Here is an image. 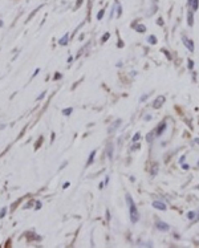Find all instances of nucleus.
I'll return each instance as SVG.
<instances>
[{"label": "nucleus", "mask_w": 199, "mask_h": 248, "mask_svg": "<svg viewBox=\"0 0 199 248\" xmlns=\"http://www.w3.org/2000/svg\"><path fill=\"white\" fill-rule=\"evenodd\" d=\"M126 200H127V204H129L131 223H137L138 219H139V214H138V210H137V207H135V203L133 202V198L129 194H126Z\"/></svg>", "instance_id": "obj_1"}, {"label": "nucleus", "mask_w": 199, "mask_h": 248, "mask_svg": "<svg viewBox=\"0 0 199 248\" xmlns=\"http://www.w3.org/2000/svg\"><path fill=\"white\" fill-rule=\"evenodd\" d=\"M166 98H165V95H158L157 98L154 99V102H153V107L154 109H159V107L163 106V103H165Z\"/></svg>", "instance_id": "obj_2"}, {"label": "nucleus", "mask_w": 199, "mask_h": 248, "mask_svg": "<svg viewBox=\"0 0 199 248\" xmlns=\"http://www.w3.org/2000/svg\"><path fill=\"white\" fill-rule=\"evenodd\" d=\"M182 41H183V44H184V46L187 48L190 52H194V42H192V40H190V38H187L186 36H182Z\"/></svg>", "instance_id": "obj_3"}, {"label": "nucleus", "mask_w": 199, "mask_h": 248, "mask_svg": "<svg viewBox=\"0 0 199 248\" xmlns=\"http://www.w3.org/2000/svg\"><path fill=\"white\" fill-rule=\"evenodd\" d=\"M155 227H157V229H159V231H168V228H170L167 223L161 221V220H158L157 223H155Z\"/></svg>", "instance_id": "obj_4"}, {"label": "nucleus", "mask_w": 199, "mask_h": 248, "mask_svg": "<svg viewBox=\"0 0 199 248\" xmlns=\"http://www.w3.org/2000/svg\"><path fill=\"white\" fill-rule=\"evenodd\" d=\"M153 207H154V208H157V210H161V211H165L166 208H167L165 203H163V202H158V200L153 202Z\"/></svg>", "instance_id": "obj_5"}, {"label": "nucleus", "mask_w": 199, "mask_h": 248, "mask_svg": "<svg viewBox=\"0 0 199 248\" xmlns=\"http://www.w3.org/2000/svg\"><path fill=\"white\" fill-rule=\"evenodd\" d=\"M187 24L188 27L194 25V15H192V11H190V9L187 11Z\"/></svg>", "instance_id": "obj_6"}, {"label": "nucleus", "mask_w": 199, "mask_h": 248, "mask_svg": "<svg viewBox=\"0 0 199 248\" xmlns=\"http://www.w3.org/2000/svg\"><path fill=\"white\" fill-rule=\"evenodd\" d=\"M165 129H166V122H162V123H159V126H158V129L155 130V135H161L163 131H165Z\"/></svg>", "instance_id": "obj_7"}, {"label": "nucleus", "mask_w": 199, "mask_h": 248, "mask_svg": "<svg viewBox=\"0 0 199 248\" xmlns=\"http://www.w3.org/2000/svg\"><path fill=\"white\" fill-rule=\"evenodd\" d=\"M121 122H122L121 119H117V121H115L114 123H111V126H110V127H109V133H113L114 130H117V129H118V126L121 125Z\"/></svg>", "instance_id": "obj_8"}, {"label": "nucleus", "mask_w": 199, "mask_h": 248, "mask_svg": "<svg viewBox=\"0 0 199 248\" xmlns=\"http://www.w3.org/2000/svg\"><path fill=\"white\" fill-rule=\"evenodd\" d=\"M134 28H135V31L139 32V33H145L146 32V27L145 25H142V24H135Z\"/></svg>", "instance_id": "obj_9"}, {"label": "nucleus", "mask_w": 199, "mask_h": 248, "mask_svg": "<svg viewBox=\"0 0 199 248\" xmlns=\"http://www.w3.org/2000/svg\"><path fill=\"white\" fill-rule=\"evenodd\" d=\"M68 38H69V34L65 33L60 40H58V44H60V45H66V44H68Z\"/></svg>", "instance_id": "obj_10"}, {"label": "nucleus", "mask_w": 199, "mask_h": 248, "mask_svg": "<svg viewBox=\"0 0 199 248\" xmlns=\"http://www.w3.org/2000/svg\"><path fill=\"white\" fill-rule=\"evenodd\" d=\"M94 155H96V150H93L92 153H90V155H89V159H88V162H86V166H89V164L93 162V159H94Z\"/></svg>", "instance_id": "obj_11"}, {"label": "nucleus", "mask_w": 199, "mask_h": 248, "mask_svg": "<svg viewBox=\"0 0 199 248\" xmlns=\"http://www.w3.org/2000/svg\"><path fill=\"white\" fill-rule=\"evenodd\" d=\"M72 111H73V109H72V107H68V109H64V110H62V114H64V115H66V117H68V115H70V114H72Z\"/></svg>", "instance_id": "obj_12"}, {"label": "nucleus", "mask_w": 199, "mask_h": 248, "mask_svg": "<svg viewBox=\"0 0 199 248\" xmlns=\"http://www.w3.org/2000/svg\"><path fill=\"white\" fill-rule=\"evenodd\" d=\"M147 41H149L150 44H155V42H157V38H155V36H153V34H151V36H149V37H147Z\"/></svg>", "instance_id": "obj_13"}, {"label": "nucleus", "mask_w": 199, "mask_h": 248, "mask_svg": "<svg viewBox=\"0 0 199 248\" xmlns=\"http://www.w3.org/2000/svg\"><path fill=\"white\" fill-rule=\"evenodd\" d=\"M139 138H141V134L139 133H135L133 135V138H131V139H133V142H137V141H139Z\"/></svg>", "instance_id": "obj_14"}, {"label": "nucleus", "mask_w": 199, "mask_h": 248, "mask_svg": "<svg viewBox=\"0 0 199 248\" xmlns=\"http://www.w3.org/2000/svg\"><path fill=\"white\" fill-rule=\"evenodd\" d=\"M195 216H196V212H194V211H190V212L187 214L188 219H195Z\"/></svg>", "instance_id": "obj_15"}, {"label": "nucleus", "mask_w": 199, "mask_h": 248, "mask_svg": "<svg viewBox=\"0 0 199 248\" xmlns=\"http://www.w3.org/2000/svg\"><path fill=\"white\" fill-rule=\"evenodd\" d=\"M198 1L199 0H192V11H196V9H198Z\"/></svg>", "instance_id": "obj_16"}, {"label": "nucleus", "mask_w": 199, "mask_h": 248, "mask_svg": "<svg viewBox=\"0 0 199 248\" xmlns=\"http://www.w3.org/2000/svg\"><path fill=\"white\" fill-rule=\"evenodd\" d=\"M103 15H105V11H103V9H101V11H100L98 13H97V19L101 20V19H102V16H103Z\"/></svg>", "instance_id": "obj_17"}, {"label": "nucleus", "mask_w": 199, "mask_h": 248, "mask_svg": "<svg viewBox=\"0 0 199 248\" xmlns=\"http://www.w3.org/2000/svg\"><path fill=\"white\" fill-rule=\"evenodd\" d=\"M121 13H122V8H121V5L117 3V16H121Z\"/></svg>", "instance_id": "obj_18"}, {"label": "nucleus", "mask_w": 199, "mask_h": 248, "mask_svg": "<svg viewBox=\"0 0 199 248\" xmlns=\"http://www.w3.org/2000/svg\"><path fill=\"white\" fill-rule=\"evenodd\" d=\"M107 153H109V158H111L113 156V149H111V143H109V147H107Z\"/></svg>", "instance_id": "obj_19"}, {"label": "nucleus", "mask_w": 199, "mask_h": 248, "mask_svg": "<svg viewBox=\"0 0 199 248\" xmlns=\"http://www.w3.org/2000/svg\"><path fill=\"white\" fill-rule=\"evenodd\" d=\"M154 134H155V131H151V133H150V134H147V141H149V142H151V141H153V138H151V137H153Z\"/></svg>", "instance_id": "obj_20"}, {"label": "nucleus", "mask_w": 199, "mask_h": 248, "mask_svg": "<svg viewBox=\"0 0 199 248\" xmlns=\"http://www.w3.org/2000/svg\"><path fill=\"white\" fill-rule=\"evenodd\" d=\"M109 37H110V34H109V33H105V36H102V38H101V40H102V42H105Z\"/></svg>", "instance_id": "obj_21"}, {"label": "nucleus", "mask_w": 199, "mask_h": 248, "mask_svg": "<svg viewBox=\"0 0 199 248\" xmlns=\"http://www.w3.org/2000/svg\"><path fill=\"white\" fill-rule=\"evenodd\" d=\"M187 64H188V69H192V68H194V62H192V60H188Z\"/></svg>", "instance_id": "obj_22"}, {"label": "nucleus", "mask_w": 199, "mask_h": 248, "mask_svg": "<svg viewBox=\"0 0 199 248\" xmlns=\"http://www.w3.org/2000/svg\"><path fill=\"white\" fill-rule=\"evenodd\" d=\"M138 149H139V143H134L133 147H131V150L134 151V150H138Z\"/></svg>", "instance_id": "obj_23"}, {"label": "nucleus", "mask_w": 199, "mask_h": 248, "mask_svg": "<svg viewBox=\"0 0 199 248\" xmlns=\"http://www.w3.org/2000/svg\"><path fill=\"white\" fill-rule=\"evenodd\" d=\"M5 211H7V208H1V212H0V217H3L4 215H5Z\"/></svg>", "instance_id": "obj_24"}, {"label": "nucleus", "mask_w": 199, "mask_h": 248, "mask_svg": "<svg viewBox=\"0 0 199 248\" xmlns=\"http://www.w3.org/2000/svg\"><path fill=\"white\" fill-rule=\"evenodd\" d=\"M146 98H147V94H143V95L141 97V99H139V101H141V102H143V101H145Z\"/></svg>", "instance_id": "obj_25"}, {"label": "nucleus", "mask_w": 199, "mask_h": 248, "mask_svg": "<svg viewBox=\"0 0 199 248\" xmlns=\"http://www.w3.org/2000/svg\"><path fill=\"white\" fill-rule=\"evenodd\" d=\"M158 24H159V25H163V19H162V17L158 19Z\"/></svg>", "instance_id": "obj_26"}, {"label": "nucleus", "mask_w": 199, "mask_h": 248, "mask_svg": "<svg viewBox=\"0 0 199 248\" xmlns=\"http://www.w3.org/2000/svg\"><path fill=\"white\" fill-rule=\"evenodd\" d=\"M44 95H45V92H42L41 94L38 95V97H37V99H41V98H44Z\"/></svg>", "instance_id": "obj_27"}, {"label": "nucleus", "mask_w": 199, "mask_h": 248, "mask_svg": "<svg viewBox=\"0 0 199 248\" xmlns=\"http://www.w3.org/2000/svg\"><path fill=\"white\" fill-rule=\"evenodd\" d=\"M60 77H61V74H60V73H56V76H54V80H58V78H60Z\"/></svg>", "instance_id": "obj_28"}, {"label": "nucleus", "mask_w": 199, "mask_h": 248, "mask_svg": "<svg viewBox=\"0 0 199 248\" xmlns=\"http://www.w3.org/2000/svg\"><path fill=\"white\" fill-rule=\"evenodd\" d=\"M145 119H146V121H150V119H151V115H146Z\"/></svg>", "instance_id": "obj_29"}, {"label": "nucleus", "mask_w": 199, "mask_h": 248, "mask_svg": "<svg viewBox=\"0 0 199 248\" xmlns=\"http://www.w3.org/2000/svg\"><path fill=\"white\" fill-rule=\"evenodd\" d=\"M38 208H41V203H37V206H36V210H38Z\"/></svg>", "instance_id": "obj_30"}, {"label": "nucleus", "mask_w": 199, "mask_h": 248, "mask_svg": "<svg viewBox=\"0 0 199 248\" xmlns=\"http://www.w3.org/2000/svg\"><path fill=\"white\" fill-rule=\"evenodd\" d=\"M80 5H81V0H78V1H77V5H76V7L78 8V7H80Z\"/></svg>", "instance_id": "obj_31"}, {"label": "nucleus", "mask_w": 199, "mask_h": 248, "mask_svg": "<svg viewBox=\"0 0 199 248\" xmlns=\"http://www.w3.org/2000/svg\"><path fill=\"white\" fill-rule=\"evenodd\" d=\"M68 187H69V182H66V183L64 184V188H68Z\"/></svg>", "instance_id": "obj_32"}, {"label": "nucleus", "mask_w": 199, "mask_h": 248, "mask_svg": "<svg viewBox=\"0 0 199 248\" xmlns=\"http://www.w3.org/2000/svg\"><path fill=\"white\" fill-rule=\"evenodd\" d=\"M195 219H196V220H199V211H198V214H196V216H195Z\"/></svg>", "instance_id": "obj_33"}, {"label": "nucleus", "mask_w": 199, "mask_h": 248, "mask_svg": "<svg viewBox=\"0 0 199 248\" xmlns=\"http://www.w3.org/2000/svg\"><path fill=\"white\" fill-rule=\"evenodd\" d=\"M195 142H196V143H198V145H199V138H195Z\"/></svg>", "instance_id": "obj_34"}, {"label": "nucleus", "mask_w": 199, "mask_h": 248, "mask_svg": "<svg viewBox=\"0 0 199 248\" xmlns=\"http://www.w3.org/2000/svg\"><path fill=\"white\" fill-rule=\"evenodd\" d=\"M0 27H3V23H1V20H0Z\"/></svg>", "instance_id": "obj_35"}]
</instances>
